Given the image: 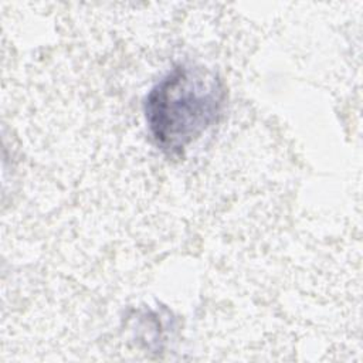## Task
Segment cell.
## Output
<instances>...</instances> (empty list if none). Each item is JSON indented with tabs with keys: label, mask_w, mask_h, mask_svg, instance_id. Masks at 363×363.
Returning <instances> with one entry per match:
<instances>
[{
	"label": "cell",
	"mask_w": 363,
	"mask_h": 363,
	"mask_svg": "<svg viewBox=\"0 0 363 363\" xmlns=\"http://www.w3.org/2000/svg\"><path fill=\"white\" fill-rule=\"evenodd\" d=\"M225 98V84L216 71L194 62L176 64L145 98V119L153 143L169 156L183 155L218 121Z\"/></svg>",
	"instance_id": "1"
}]
</instances>
